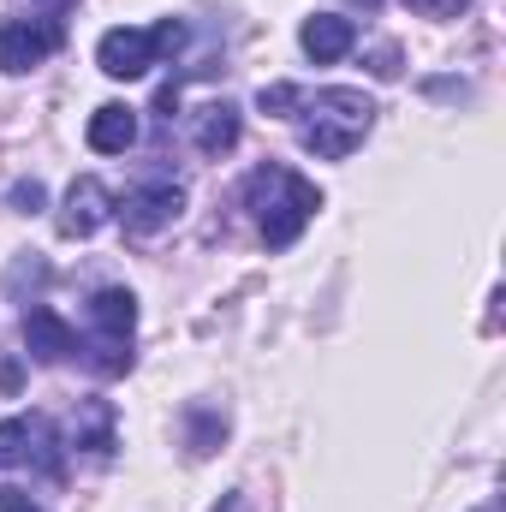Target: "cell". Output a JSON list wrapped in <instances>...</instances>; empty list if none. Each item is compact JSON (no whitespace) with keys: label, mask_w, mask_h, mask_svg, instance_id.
<instances>
[{"label":"cell","mask_w":506,"mask_h":512,"mask_svg":"<svg viewBox=\"0 0 506 512\" xmlns=\"http://www.w3.org/2000/svg\"><path fill=\"white\" fill-rule=\"evenodd\" d=\"M251 203H256V221H262L268 251H286V245L316 221L322 191H316L310 179L286 173V167H262V173H251Z\"/></svg>","instance_id":"1"},{"label":"cell","mask_w":506,"mask_h":512,"mask_svg":"<svg viewBox=\"0 0 506 512\" xmlns=\"http://www.w3.org/2000/svg\"><path fill=\"white\" fill-rule=\"evenodd\" d=\"M376 126V102L364 90H316L310 120H304V149L322 161H346Z\"/></svg>","instance_id":"2"},{"label":"cell","mask_w":506,"mask_h":512,"mask_svg":"<svg viewBox=\"0 0 506 512\" xmlns=\"http://www.w3.org/2000/svg\"><path fill=\"white\" fill-rule=\"evenodd\" d=\"M185 42V24L179 18H161L155 30H108L102 42H96V66L108 72V78H143L161 54H173Z\"/></svg>","instance_id":"3"},{"label":"cell","mask_w":506,"mask_h":512,"mask_svg":"<svg viewBox=\"0 0 506 512\" xmlns=\"http://www.w3.org/2000/svg\"><path fill=\"white\" fill-rule=\"evenodd\" d=\"M90 322H96V370H102V376H126L131 370V328H137V298H131L126 286L96 292Z\"/></svg>","instance_id":"4"},{"label":"cell","mask_w":506,"mask_h":512,"mask_svg":"<svg viewBox=\"0 0 506 512\" xmlns=\"http://www.w3.org/2000/svg\"><path fill=\"white\" fill-rule=\"evenodd\" d=\"M60 48V24H30V18H6L0 24V72H30Z\"/></svg>","instance_id":"5"},{"label":"cell","mask_w":506,"mask_h":512,"mask_svg":"<svg viewBox=\"0 0 506 512\" xmlns=\"http://www.w3.org/2000/svg\"><path fill=\"white\" fill-rule=\"evenodd\" d=\"M108 215H114V197H108L102 179L84 173V179L66 185V203H60V233H66V239H90Z\"/></svg>","instance_id":"6"},{"label":"cell","mask_w":506,"mask_h":512,"mask_svg":"<svg viewBox=\"0 0 506 512\" xmlns=\"http://www.w3.org/2000/svg\"><path fill=\"white\" fill-rule=\"evenodd\" d=\"M179 215H185V191L179 185H149V191H131L126 197V233H137V239L173 227Z\"/></svg>","instance_id":"7"},{"label":"cell","mask_w":506,"mask_h":512,"mask_svg":"<svg viewBox=\"0 0 506 512\" xmlns=\"http://www.w3.org/2000/svg\"><path fill=\"white\" fill-rule=\"evenodd\" d=\"M24 346H30V358L60 364V358H72V352H78V334H72V322H66L60 310L36 304V310H24Z\"/></svg>","instance_id":"8"},{"label":"cell","mask_w":506,"mask_h":512,"mask_svg":"<svg viewBox=\"0 0 506 512\" xmlns=\"http://www.w3.org/2000/svg\"><path fill=\"white\" fill-rule=\"evenodd\" d=\"M298 42H304V54H310L316 66H328V60L352 54V42H358V24H352V18H340V12H316V18H304Z\"/></svg>","instance_id":"9"},{"label":"cell","mask_w":506,"mask_h":512,"mask_svg":"<svg viewBox=\"0 0 506 512\" xmlns=\"http://www.w3.org/2000/svg\"><path fill=\"white\" fill-rule=\"evenodd\" d=\"M191 143H197L209 161H221V155L239 143V108H233V102H209V108H197V120H191Z\"/></svg>","instance_id":"10"},{"label":"cell","mask_w":506,"mask_h":512,"mask_svg":"<svg viewBox=\"0 0 506 512\" xmlns=\"http://www.w3.org/2000/svg\"><path fill=\"white\" fill-rule=\"evenodd\" d=\"M131 143H137V114L126 102H108V108L90 114V149L96 155H126Z\"/></svg>","instance_id":"11"},{"label":"cell","mask_w":506,"mask_h":512,"mask_svg":"<svg viewBox=\"0 0 506 512\" xmlns=\"http://www.w3.org/2000/svg\"><path fill=\"white\" fill-rule=\"evenodd\" d=\"M72 441H78V447H90V453H114V411H108L102 399H90V405H84V417L72 423Z\"/></svg>","instance_id":"12"},{"label":"cell","mask_w":506,"mask_h":512,"mask_svg":"<svg viewBox=\"0 0 506 512\" xmlns=\"http://www.w3.org/2000/svg\"><path fill=\"white\" fill-rule=\"evenodd\" d=\"M42 429H48L42 417H12V423H0V471H6V465H24V459H30V441H36Z\"/></svg>","instance_id":"13"},{"label":"cell","mask_w":506,"mask_h":512,"mask_svg":"<svg viewBox=\"0 0 506 512\" xmlns=\"http://www.w3.org/2000/svg\"><path fill=\"white\" fill-rule=\"evenodd\" d=\"M298 102H304L298 84H262V90H256V108H262V114H292Z\"/></svg>","instance_id":"14"},{"label":"cell","mask_w":506,"mask_h":512,"mask_svg":"<svg viewBox=\"0 0 506 512\" xmlns=\"http://www.w3.org/2000/svg\"><path fill=\"white\" fill-rule=\"evenodd\" d=\"M42 203H48V191H42V179H18V185H12V209H18V215H36Z\"/></svg>","instance_id":"15"},{"label":"cell","mask_w":506,"mask_h":512,"mask_svg":"<svg viewBox=\"0 0 506 512\" xmlns=\"http://www.w3.org/2000/svg\"><path fill=\"white\" fill-rule=\"evenodd\" d=\"M411 12H423V18H459L471 0H405Z\"/></svg>","instance_id":"16"},{"label":"cell","mask_w":506,"mask_h":512,"mask_svg":"<svg viewBox=\"0 0 506 512\" xmlns=\"http://www.w3.org/2000/svg\"><path fill=\"white\" fill-rule=\"evenodd\" d=\"M0 512H36V507H30L24 489H0Z\"/></svg>","instance_id":"17"},{"label":"cell","mask_w":506,"mask_h":512,"mask_svg":"<svg viewBox=\"0 0 506 512\" xmlns=\"http://www.w3.org/2000/svg\"><path fill=\"white\" fill-rule=\"evenodd\" d=\"M399 72V54L393 48H376V78H393Z\"/></svg>","instance_id":"18"}]
</instances>
